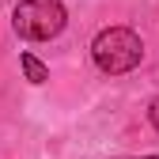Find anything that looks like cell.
<instances>
[{"label":"cell","mask_w":159,"mask_h":159,"mask_svg":"<svg viewBox=\"0 0 159 159\" xmlns=\"http://www.w3.org/2000/svg\"><path fill=\"white\" fill-rule=\"evenodd\" d=\"M19 65H23V72H27V80H30V84H46V80H49L46 65L38 61L34 53H23V57H19Z\"/></svg>","instance_id":"obj_3"},{"label":"cell","mask_w":159,"mask_h":159,"mask_svg":"<svg viewBox=\"0 0 159 159\" xmlns=\"http://www.w3.org/2000/svg\"><path fill=\"white\" fill-rule=\"evenodd\" d=\"M144 159H159V155H144Z\"/></svg>","instance_id":"obj_5"},{"label":"cell","mask_w":159,"mask_h":159,"mask_svg":"<svg viewBox=\"0 0 159 159\" xmlns=\"http://www.w3.org/2000/svg\"><path fill=\"white\" fill-rule=\"evenodd\" d=\"M91 57H95V65L102 68V72L121 76V72H129V68L140 65L144 42H140L129 27H106V30L91 42Z\"/></svg>","instance_id":"obj_1"},{"label":"cell","mask_w":159,"mask_h":159,"mask_svg":"<svg viewBox=\"0 0 159 159\" xmlns=\"http://www.w3.org/2000/svg\"><path fill=\"white\" fill-rule=\"evenodd\" d=\"M148 121L159 129V98H152V106H148Z\"/></svg>","instance_id":"obj_4"},{"label":"cell","mask_w":159,"mask_h":159,"mask_svg":"<svg viewBox=\"0 0 159 159\" xmlns=\"http://www.w3.org/2000/svg\"><path fill=\"white\" fill-rule=\"evenodd\" d=\"M11 27L27 42H46V38H57L65 30V8L61 0H19Z\"/></svg>","instance_id":"obj_2"}]
</instances>
